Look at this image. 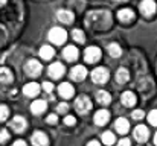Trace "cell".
<instances>
[{"mask_svg": "<svg viewBox=\"0 0 157 146\" xmlns=\"http://www.w3.org/2000/svg\"><path fill=\"white\" fill-rule=\"evenodd\" d=\"M63 56L66 61H76L78 58V49L75 46H66L63 49Z\"/></svg>", "mask_w": 157, "mask_h": 146, "instance_id": "obj_22", "label": "cell"}, {"mask_svg": "<svg viewBox=\"0 0 157 146\" xmlns=\"http://www.w3.org/2000/svg\"><path fill=\"white\" fill-rule=\"evenodd\" d=\"M48 73H49V76H51L52 79H59V78H63V75L66 73V69H64V66H63L61 62H53V64L49 66Z\"/></svg>", "mask_w": 157, "mask_h": 146, "instance_id": "obj_11", "label": "cell"}, {"mask_svg": "<svg viewBox=\"0 0 157 146\" xmlns=\"http://www.w3.org/2000/svg\"><path fill=\"white\" fill-rule=\"evenodd\" d=\"M136 95L133 93V92H124L122 93V96H121V102H122V105L124 107H127V108H130V107H134L136 105Z\"/></svg>", "mask_w": 157, "mask_h": 146, "instance_id": "obj_18", "label": "cell"}, {"mask_svg": "<svg viewBox=\"0 0 157 146\" xmlns=\"http://www.w3.org/2000/svg\"><path fill=\"white\" fill-rule=\"evenodd\" d=\"M75 122H76V119H75L73 116H66V117H64V123H66L67 126H73Z\"/></svg>", "mask_w": 157, "mask_h": 146, "instance_id": "obj_35", "label": "cell"}, {"mask_svg": "<svg viewBox=\"0 0 157 146\" xmlns=\"http://www.w3.org/2000/svg\"><path fill=\"white\" fill-rule=\"evenodd\" d=\"M9 137H11V134L8 133V129H0V143L8 142V140H9Z\"/></svg>", "mask_w": 157, "mask_h": 146, "instance_id": "obj_34", "label": "cell"}, {"mask_svg": "<svg viewBox=\"0 0 157 146\" xmlns=\"http://www.w3.org/2000/svg\"><path fill=\"white\" fill-rule=\"evenodd\" d=\"M148 122H150L153 126H157V110H153V111L148 114Z\"/></svg>", "mask_w": 157, "mask_h": 146, "instance_id": "obj_31", "label": "cell"}, {"mask_svg": "<svg viewBox=\"0 0 157 146\" xmlns=\"http://www.w3.org/2000/svg\"><path fill=\"white\" fill-rule=\"evenodd\" d=\"M67 110H69V105L64 103V102H61V103L56 105V113H58V114H66Z\"/></svg>", "mask_w": 157, "mask_h": 146, "instance_id": "obj_32", "label": "cell"}, {"mask_svg": "<svg viewBox=\"0 0 157 146\" xmlns=\"http://www.w3.org/2000/svg\"><path fill=\"white\" fill-rule=\"evenodd\" d=\"M101 139H102V143L107 146L114 145V142H116V137H114V134H113L111 131H105V133H102Z\"/></svg>", "mask_w": 157, "mask_h": 146, "instance_id": "obj_28", "label": "cell"}, {"mask_svg": "<svg viewBox=\"0 0 157 146\" xmlns=\"http://www.w3.org/2000/svg\"><path fill=\"white\" fill-rule=\"evenodd\" d=\"M12 79V72L8 67H0V84H11Z\"/></svg>", "mask_w": 157, "mask_h": 146, "instance_id": "obj_24", "label": "cell"}, {"mask_svg": "<svg viewBox=\"0 0 157 146\" xmlns=\"http://www.w3.org/2000/svg\"><path fill=\"white\" fill-rule=\"evenodd\" d=\"M110 78V72L105 67H96L92 72V81L95 84H105Z\"/></svg>", "mask_w": 157, "mask_h": 146, "instance_id": "obj_6", "label": "cell"}, {"mask_svg": "<svg viewBox=\"0 0 157 146\" xmlns=\"http://www.w3.org/2000/svg\"><path fill=\"white\" fill-rule=\"evenodd\" d=\"M107 50H108L110 56H113V58H119V56L122 55V47H121L117 43H110Z\"/></svg>", "mask_w": 157, "mask_h": 146, "instance_id": "obj_27", "label": "cell"}, {"mask_svg": "<svg viewBox=\"0 0 157 146\" xmlns=\"http://www.w3.org/2000/svg\"><path fill=\"white\" fill-rule=\"evenodd\" d=\"M46 108H48V102L43 100V99H37V100H34V102L31 103V111H32L35 116L43 114V113L46 111Z\"/></svg>", "mask_w": 157, "mask_h": 146, "instance_id": "obj_15", "label": "cell"}, {"mask_svg": "<svg viewBox=\"0 0 157 146\" xmlns=\"http://www.w3.org/2000/svg\"><path fill=\"white\" fill-rule=\"evenodd\" d=\"M58 93H59V96L64 97V99H70V97H73V95H75V88L69 82H63L58 87Z\"/></svg>", "mask_w": 157, "mask_h": 146, "instance_id": "obj_16", "label": "cell"}, {"mask_svg": "<svg viewBox=\"0 0 157 146\" xmlns=\"http://www.w3.org/2000/svg\"><path fill=\"white\" fill-rule=\"evenodd\" d=\"M137 90L142 93L144 97H150L154 93V84L151 81V78L148 76H142V81H137Z\"/></svg>", "mask_w": 157, "mask_h": 146, "instance_id": "obj_2", "label": "cell"}, {"mask_svg": "<svg viewBox=\"0 0 157 146\" xmlns=\"http://www.w3.org/2000/svg\"><path fill=\"white\" fill-rule=\"evenodd\" d=\"M96 102H98V103H101V105H108V103L111 102V96H110V93H108V92H105V90H99V92L96 93Z\"/></svg>", "mask_w": 157, "mask_h": 146, "instance_id": "obj_25", "label": "cell"}, {"mask_svg": "<svg viewBox=\"0 0 157 146\" xmlns=\"http://www.w3.org/2000/svg\"><path fill=\"white\" fill-rule=\"evenodd\" d=\"M40 93V85L37 82H29L23 87V95L28 97H35Z\"/></svg>", "mask_w": 157, "mask_h": 146, "instance_id": "obj_17", "label": "cell"}, {"mask_svg": "<svg viewBox=\"0 0 157 146\" xmlns=\"http://www.w3.org/2000/svg\"><path fill=\"white\" fill-rule=\"evenodd\" d=\"M49 40L52 41L53 44H56V46H59V44H64L66 43V40H67V32L63 29V28H52L51 31H49Z\"/></svg>", "mask_w": 157, "mask_h": 146, "instance_id": "obj_3", "label": "cell"}, {"mask_svg": "<svg viewBox=\"0 0 157 146\" xmlns=\"http://www.w3.org/2000/svg\"><path fill=\"white\" fill-rule=\"evenodd\" d=\"M12 146H26V142H25V140H15V142L12 143Z\"/></svg>", "mask_w": 157, "mask_h": 146, "instance_id": "obj_39", "label": "cell"}, {"mask_svg": "<svg viewBox=\"0 0 157 146\" xmlns=\"http://www.w3.org/2000/svg\"><path fill=\"white\" fill-rule=\"evenodd\" d=\"M53 55H55V50L51 46H41L40 47V56H41V59L49 61V59L53 58Z\"/></svg>", "mask_w": 157, "mask_h": 146, "instance_id": "obj_26", "label": "cell"}, {"mask_svg": "<svg viewBox=\"0 0 157 146\" xmlns=\"http://www.w3.org/2000/svg\"><path fill=\"white\" fill-rule=\"evenodd\" d=\"M8 116H9V108L6 105H0V122L6 120Z\"/></svg>", "mask_w": 157, "mask_h": 146, "instance_id": "obj_30", "label": "cell"}, {"mask_svg": "<svg viewBox=\"0 0 157 146\" xmlns=\"http://www.w3.org/2000/svg\"><path fill=\"white\" fill-rule=\"evenodd\" d=\"M75 110L79 114H87L92 110V100H90V97H87L86 95H81L79 97H76V100H75Z\"/></svg>", "mask_w": 157, "mask_h": 146, "instance_id": "obj_4", "label": "cell"}, {"mask_svg": "<svg viewBox=\"0 0 157 146\" xmlns=\"http://www.w3.org/2000/svg\"><path fill=\"white\" fill-rule=\"evenodd\" d=\"M128 79H130V72L125 67H119L117 72H116V82L125 84V82H128Z\"/></svg>", "mask_w": 157, "mask_h": 146, "instance_id": "obj_23", "label": "cell"}, {"mask_svg": "<svg viewBox=\"0 0 157 146\" xmlns=\"http://www.w3.org/2000/svg\"><path fill=\"white\" fill-rule=\"evenodd\" d=\"M84 59H86V62H89V64L98 62V61L101 59V49L96 47V46L87 47L86 52H84Z\"/></svg>", "mask_w": 157, "mask_h": 146, "instance_id": "obj_7", "label": "cell"}, {"mask_svg": "<svg viewBox=\"0 0 157 146\" xmlns=\"http://www.w3.org/2000/svg\"><path fill=\"white\" fill-rule=\"evenodd\" d=\"M31 142H32L34 146H49V139H48V136L43 131H35L32 134Z\"/></svg>", "mask_w": 157, "mask_h": 146, "instance_id": "obj_13", "label": "cell"}, {"mask_svg": "<svg viewBox=\"0 0 157 146\" xmlns=\"http://www.w3.org/2000/svg\"><path fill=\"white\" fill-rule=\"evenodd\" d=\"M144 116H145L144 110H134V111L131 113V117H133L134 120H140V119H144Z\"/></svg>", "mask_w": 157, "mask_h": 146, "instance_id": "obj_33", "label": "cell"}, {"mask_svg": "<svg viewBox=\"0 0 157 146\" xmlns=\"http://www.w3.org/2000/svg\"><path fill=\"white\" fill-rule=\"evenodd\" d=\"M154 143H156V146H157V133H156V136H154Z\"/></svg>", "mask_w": 157, "mask_h": 146, "instance_id": "obj_41", "label": "cell"}, {"mask_svg": "<svg viewBox=\"0 0 157 146\" xmlns=\"http://www.w3.org/2000/svg\"><path fill=\"white\" fill-rule=\"evenodd\" d=\"M114 128H116V131H117L119 134H127L128 129H130V122H128L125 117H119V119H116V122H114Z\"/></svg>", "mask_w": 157, "mask_h": 146, "instance_id": "obj_19", "label": "cell"}, {"mask_svg": "<svg viewBox=\"0 0 157 146\" xmlns=\"http://www.w3.org/2000/svg\"><path fill=\"white\" fill-rule=\"evenodd\" d=\"M56 18H58V21L69 24V23H73L75 14H73L70 9H59V11L56 12Z\"/></svg>", "mask_w": 157, "mask_h": 146, "instance_id": "obj_14", "label": "cell"}, {"mask_svg": "<svg viewBox=\"0 0 157 146\" xmlns=\"http://www.w3.org/2000/svg\"><path fill=\"white\" fill-rule=\"evenodd\" d=\"M108 120H110V113L107 110H99V111L95 113V123L98 126H102L105 123H108Z\"/></svg>", "mask_w": 157, "mask_h": 146, "instance_id": "obj_20", "label": "cell"}, {"mask_svg": "<svg viewBox=\"0 0 157 146\" xmlns=\"http://www.w3.org/2000/svg\"><path fill=\"white\" fill-rule=\"evenodd\" d=\"M87 146H101V145H99L98 140H90V142L87 143Z\"/></svg>", "mask_w": 157, "mask_h": 146, "instance_id": "obj_40", "label": "cell"}, {"mask_svg": "<svg viewBox=\"0 0 157 146\" xmlns=\"http://www.w3.org/2000/svg\"><path fill=\"white\" fill-rule=\"evenodd\" d=\"M86 76H87V69H86L84 66H75V67L70 70V78H72L73 81H76V82L84 81Z\"/></svg>", "mask_w": 157, "mask_h": 146, "instance_id": "obj_12", "label": "cell"}, {"mask_svg": "<svg viewBox=\"0 0 157 146\" xmlns=\"http://www.w3.org/2000/svg\"><path fill=\"white\" fill-rule=\"evenodd\" d=\"M133 136H134V139L139 143H145L148 140V137H150V131H148V128L145 125H137L134 128V131H133Z\"/></svg>", "mask_w": 157, "mask_h": 146, "instance_id": "obj_10", "label": "cell"}, {"mask_svg": "<svg viewBox=\"0 0 157 146\" xmlns=\"http://www.w3.org/2000/svg\"><path fill=\"white\" fill-rule=\"evenodd\" d=\"M139 9H140V12H142L145 17H151V15L156 14L157 5L154 0H142V3L139 5Z\"/></svg>", "mask_w": 157, "mask_h": 146, "instance_id": "obj_8", "label": "cell"}, {"mask_svg": "<svg viewBox=\"0 0 157 146\" xmlns=\"http://www.w3.org/2000/svg\"><path fill=\"white\" fill-rule=\"evenodd\" d=\"M41 69H43V67H41V64H40L37 59H28L26 64H25V72H26V75H28V76H32V78L40 76Z\"/></svg>", "mask_w": 157, "mask_h": 146, "instance_id": "obj_5", "label": "cell"}, {"mask_svg": "<svg viewBox=\"0 0 157 146\" xmlns=\"http://www.w3.org/2000/svg\"><path fill=\"white\" fill-rule=\"evenodd\" d=\"M84 23L92 31H107L111 26V14L107 9H96L87 12Z\"/></svg>", "mask_w": 157, "mask_h": 146, "instance_id": "obj_1", "label": "cell"}, {"mask_svg": "<svg viewBox=\"0 0 157 146\" xmlns=\"http://www.w3.org/2000/svg\"><path fill=\"white\" fill-rule=\"evenodd\" d=\"M9 125H11V128H12L14 133H18L20 134V133H23L26 129L28 122H26V119L23 116H15V117H12V120L9 122Z\"/></svg>", "mask_w": 157, "mask_h": 146, "instance_id": "obj_9", "label": "cell"}, {"mask_svg": "<svg viewBox=\"0 0 157 146\" xmlns=\"http://www.w3.org/2000/svg\"><path fill=\"white\" fill-rule=\"evenodd\" d=\"M72 38L76 41V43H84L86 41V37H84V32L81 31V29H73L72 31Z\"/></svg>", "mask_w": 157, "mask_h": 146, "instance_id": "obj_29", "label": "cell"}, {"mask_svg": "<svg viewBox=\"0 0 157 146\" xmlns=\"http://www.w3.org/2000/svg\"><path fill=\"white\" fill-rule=\"evenodd\" d=\"M156 69H157V66H156Z\"/></svg>", "mask_w": 157, "mask_h": 146, "instance_id": "obj_43", "label": "cell"}, {"mask_svg": "<svg viewBox=\"0 0 157 146\" xmlns=\"http://www.w3.org/2000/svg\"><path fill=\"white\" fill-rule=\"evenodd\" d=\"M117 18H119L122 23H130L131 20H134V12H133V9H130V8H124V9H121V11L117 12Z\"/></svg>", "mask_w": 157, "mask_h": 146, "instance_id": "obj_21", "label": "cell"}, {"mask_svg": "<svg viewBox=\"0 0 157 146\" xmlns=\"http://www.w3.org/2000/svg\"><path fill=\"white\" fill-rule=\"evenodd\" d=\"M117 146H131V142L128 139H122V140L117 142Z\"/></svg>", "mask_w": 157, "mask_h": 146, "instance_id": "obj_38", "label": "cell"}, {"mask_svg": "<svg viewBox=\"0 0 157 146\" xmlns=\"http://www.w3.org/2000/svg\"><path fill=\"white\" fill-rule=\"evenodd\" d=\"M43 90H44L46 93H52L53 92V84L52 82H44V84H43Z\"/></svg>", "mask_w": 157, "mask_h": 146, "instance_id": "obj_36", "label": "cell"}, {"mask_svg": "<svg viewBox=\"0 0 157 146\" xmlns=\"http://www.w3.org/2000/svg\"><path fill=\"white\" fill-rule=\"evenodd\" d=\"M114 2H127V0H114Z\"/></svg>", "mask_w": 157, "mask_h": 146, "instance_id": "obj_42", "label": "cell"}, {"mask_svg": "<svg viewBox=\"0 0 157 146\" xmlns=\"http://www.w3.org/2000/svg\"><path fill=\"white\" fill-rule=\"evenodd\" d=\"M46 122H48L49 125H55V123H56V114H49L48 119H46Z\"/></svg>", "mask_w": 157, "mask_h": 146, "instance_id": "obj_37", "label": "cell"}]
</instances>
